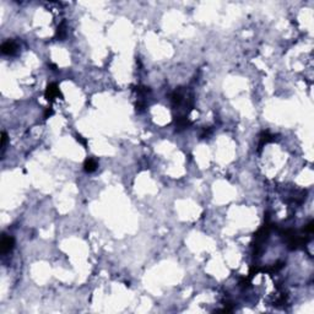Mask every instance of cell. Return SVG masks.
I'll return each instance as SVG.
<instances>
[{
  "mask_svg": "<svg viewBox=\"0 0 314 314\" xmlns=\"http://www.w3.org/2000/svg\"><path fill=\"white\" fill-rule=\"evenodd\" d=\"M14 245H15V239H14V237L4 234V236H2V238H1V243H0L1 253H2V254L9 253V252L14 248Z\"/></svg>",
  "mask_w": 314,
  "mask_h": 314,
  "instance_id": "1",
  "label": "cell"
},
{
  "mask_svg": "<svg viewBox=\"0 0 314 314\" xmlns=\"http://www.w3.org/2000/svg\"><path fill=\"white\" fill-rule=\"evenodd\" d=\"M44 95H46L47 101H53L54 98H57V97H59V96L62 97L60 90H59V87H58L57 84H50V85H48V87H47Z\"/></svg>",
  "mask_w": 314,
  "mask_h": 314,
  "instance_id": "2",
  "label": "cell"
},
{
  "mask_svg": "<svg viewBox=\"0 0 314 314\" xmlns=\"http://www.w3.org/2000/svg\"><path fill=\"white\" fill-rule=\"evenodd\" d=\"M1 53L2 54H5V55H12L15 52H16V49H17V46H16V43L14 42V41H6V42H4L2 44H1Z\"/></svg>",
  "mask_w": 314,
  "mask_h": 314,
  "instance_id": "3",
  "label": "cell"
},
{
  "mask_svg": "<svg viewBox=\"0 0 314 314\" xmlns=\"http://www.w3.org/2000/svg\"><path fill=\"white\" fill-rule=\"evenodd\" d=\"M97 167H98V163H97V161H96L95 158H92V157H89V158L85 161V163H84V169H85L86 172H89V173L95 172V171L97 169Z\"/></svg>",
  "mask_w": 314,
  "mask_h": 314,
  "instance_id": "4",
  "label": "cell"
},
{
  "mask_svg": "<svg viewBox=\"0 0 314 314\" xmlns=\"http://www.w3.org/2000/svg\"><path fill=\"white\" fill-rule=\"evenodd\" d=\"M275 140V136L274 135H271V134H269L268 131H265V133H263L261 134V137H260V144H259V149H261L265 144H268V142H271V141H274Z\"/></svg>",
  "mask_w": 314,
  "mask_h": 314,
  "instance_id": "5",
  "label": "cell"
},
{
  "mask_svg": "<svg viewBox=\"0 0 314 314\" xmlns=\"http://www.w3.org/2000/svg\"><path fill=\"white\" fill-rule=\"evenodd\" d=\"M176 124H177L179 128H185V126H188L190 123H189V120H188L187 118H184V117H179V118H177V119H176Z\"/></svg>",
  "mask_w": 314,
  "mask_h": 314,
  "instance_id": "6",
  "label": "cell"
},
{
  "mask_svg": "<svg viewBox=\"0 0 314 314\" xmlns=\"http://www.w3.org/2000/svg\"><path fill=\"white\" fill-rule=\"evenodd\" d=\"M66 36V31H65V25L64 23H62L59 27H58V30H57V37L59 38V39H63L64 37Z\"/></svg>",
  "mask_w": 314,
  "mask_h": 314,
  "instance_id": "7",
  "label": "cell"
},
{
  "mask_svg": "<svg viewBox=\"0 0 314 314\" xmlns=\"http://www.w3.org/2000/svg\"><path fill=\"white\" fill-rule=\"evenodd\" d=\"M1 149H2V153H4V150H5V145H6V142H7V134L5 133V131H2V134H1Z\"/></svg>",
  "mask_w": 314,
  "mask_h": 314,
  "instance_id": "8",
  "label": "cell"
},
{
  "mask_svg": "<svg viewBox=\"0 0 314 314\" xmlns=\"http://www.w3.org/2000/svg\"><path fill=\"white\" fill-rule=\"evenodd\" d=\"M76 140H78L79 142H81V144H82L85 147L87 146V140H86V139H84L81 135H79V134H78V135H76Z\"/></svg>",
  "mask_w": 314,
  "mask_h": 314,
  "instance_id": "9",
  "label": "cell"
},
{
  "mask_svg": "<svg viewBox=\"0 0 314 314\" xmlns=\"http://www.w3.org/2000/svg\"><path fill=\"white\" fill-rule=\"evenodd\" d=\"M306 231H307L308 233H312V232H313V221H311V222L307 225V227H306Z\"/></svg>",
  "mask_w": 314,
  "mask_h": 314,
  "instance_id": "10",
  "label": "cell"
},
{
  "mask_svg": "<svg viewBox=\"0 0 314 314\" xmlns=\"http://www.w3.org/2000/svg\"><path fill=\"white\" fill-rule=\"evenodd\" d=\"M53 114V110L50 109V108H48L47 110H46V113H44V118H48V117H50Z\"/></svg>",
  "mask_w": 314,
  "mask_h": 314,
  "instance_id": "11",
  "label": "cell"
}]
</instances>
